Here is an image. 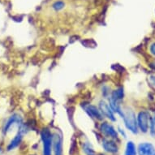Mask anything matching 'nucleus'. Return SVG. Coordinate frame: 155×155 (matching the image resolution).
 Masks as SVG:
<instances>
[{
    "label": "nucleus",
    "mask_w": 155,
    "mask_h": 155,
    "mask_svg": "<svg viewBox=\"0 0 155 155\" xmlns=\"http://www.w3.org/2000/svg\"><path fill=\"white\" fill-rule=\"evenodd\" d=\"M124 120V124L127 129L133 134L138 133V124L137 118L136 117V114L133 110L130 109L128 107L122 108V114L120 115Z\"/></svg>",
    "instance_id": "f257e3e1"
},
{
    "label": "nucleus",
    "mask_w": 155,
    "mask_h": 155,
    "mask_svg": "<svg viewBox=\"0 0 155 155\" xmlns=\"http://www.w3.org/2000/svg\"><path fill=\"white\" fill-rule=\"evenodd\" d=\"M41 137L43 142V155H51V149L53 146V134L48 128L41 131Z\"/></svg>",
    "instance_id": "f03ea898"
},
{
    "label": "nucleus",
    "mask_w": 155,
    "mask_h": 155,
    "mask_svg": "<svg viewBox=\"0 0 155 155\" xmlns=\"http://www.w3.org/2000/svg\"><path fill=\"white\" fill-rule=\"evenodd\" d=\"M137 118L138 128L144 133H146L149 131L150 126L151 118L150 116V114L147 111L141 110L138 113Z\"/></svg>",
    "instance_id": "7ed1b4c3"
},
{
    "label": "nucleus",
    "mask_w": 155,
    "mask_h": 155,
    "mask_svg": "<svg viewBox=\"0 0 155 155\" xmlns=\"http://www.w3.org/2000/svg\"><path fill=\"white\" fill-rule=\"evenodd\" d=\"M100 130L105 136H107V137L111 138V139H117L118 138L117 131L114 129V127L111 124H110L109 123H102L100 126Z\"/></svg>",
    "instance_id": "20e7f679"
},
{
    "label": "nucleus",
    "mask_w": 155,
    "mask_h": 155,
    "mask_svg": "<svg viewBox=\"0 0 155 155\" xmlns=\"http://www.w3.org/2000/svg\"><path fill=\"white\" fill-rule=\"evenodd\" d=\"M98 108L102 111V114L108 118L109 120H110L111 121H115L116 120V119L114 117V112L113 111L110 106L107 102H106L105 101H101L99 102V105H98Z\"/></svg>",
    "instance_id": "39448f33"
},
{
    "label": "nucleus",
    "mask_w": 155,
    "mask_h": 155,
    "mask_svg": "<svg viewBox=\"0 0 155 155\" xmlns=\"http://www.w3.org/2000/svg\"><path fill=\"white\" fill-rule=\"evenodd\" d=\"M137 153L139 155H155V147L151 143H140L138 145Z\"/></svg>",
    "instance_id": "423d86ee"
},
{
    "label": "nucleus",
    "mask_w": 155,
    "mask_h": 155,
    "mask_svg": "<svg viewBox=\"0 0 155 155\" xmlns=\"http://www.w3.org/2000/svg\"><path fill=\"white\" fill-rule=\"evenodd\" d=\"M53 149L54 155H63V139L58 133L53 134Z\"/></svg>",
    "instance_id": "0eeeda50"
},
{
    "label": "nucleus",
    "mask_w": 155,
    "mask_h": 155,
    "mask_svg": "<svg viewBox=\"0 0 155 155\" xmlns=\"http://www.w3.org/2000/svg\"><path fill=\"white\" fill-rule=\"evenodd\" d=\"M22 123V120L21 118L18 115V114H13L12 116H11L8 120L7 121L5 124V127H4V132L7 133L8 132H9L12 127H13L15 125H19L21 124Z\"/></svg>",
    "instance_id": "6e6552de"
},
{
    "label": "nucleus",
    "mask_w": 155,
    "mask_h": 155,
    "mask_svg": "<svg viewBox=\"0 0 155 155\" xmlns=\"http://www.w3.org/2000/svg\"><path fill=\"white\" fill-rule=\"evenodd\" d=\"M85 111L89 114V116H91L92 118H94L96 120H102L104 116L99 108H97L94 105H89L88 107H85Z\"/></svg>",
    "instance_id": "1a4fd4ad"
},
{
    "label": "nucleus",
    "mask_w": 155,
    "mask_h": 155,
    "mask_svg": "<svg viewBox=\"0 0 155 155\" xmlns=\"http://www.w3.org/2000/svg\"><path fill=\"white\" fill-rule=\"evenodd\" d=\"M102 147L107 152L110 153H115L119 150L117 144L111 139H103L102 140Z\"/></svg>",
    "instance_id": "9d476101"
},
{
    "label": "nucleus",
    "mask_w": 155,
    "mask_h": 155,
    "mask_svg": "<svg viewBox=\"0 0 155 155\" xmlns=\"http://www.w3.org/2000/svg\"><path fill=\"white\" fill-rule=\"evenodd\" d=\"M21 140H22V134H21V132H18L15 137L11 140L10 144H9L8 146V151H11V150H14L15 148L17 147L18 145L21 144Z\"/></svg>",
    "instance_id": "9b49d317"
},
{
    "label": "nucleus",
    "mask_w": 155,
    "mask_h": 155,
    "mask_svg": "<svg viewBox=\"0 0 155 155\" xmlns=\"http://www.w3.org/2000/svg\"><path fill=\"white\" fill-rule=\"evenodd\" d=\"M137 150L136 145L132 141H128L126 145V150H125L124 155H137Z\"/></svg>",
    "instance_id": "f8f14e48"
},
{
    "label": "nucleus",
    "mask_w": 155,
    "mask_h": 155,
    "mask_svg": "<svg viewBox=\"0 0 155 155\" xmlns=\"http://www.w3.org/2000/svg\"><path fill=\"white\" fill-rule=\"evenodd\" d=\"M64 7H65V3L63 1H56L55 3H54V4L52 5V8L55 11H57V12L64 9Z\"/></svg>",
    "instance_id": "ddd939ff"
},
{
    "label": "nucleus",
    "mask_w": 155,
    "mask_h": 155,
    "mask_svg": "<svg viewBox=\"0 0 155 155\" xmlns=\"http://www.w3.org/2000/svg\"><path fill=\"white\" fill-rule=\"evenodd\" d=\"M150 133L152 136L155 137V114L153 115V117L151 118V120H150Z\"/></svg>",
    "instance_id": "4468645a"
},
{
    "label": "nucleus",
    "mask_w": 155,
    "mask_h": 155,
    "mask_svg": "<svg viewBox=\"0 0 155 155\" xmlns=\"http://www.w3.org/2000/svg\"><path fill=\"white\" fill-rule=\"evenodd\" d=\"M149 82H150V84L155 89V76H150L149 77Z\"/></svg>",
    "instance_id": "2eb2a0df"
},
{
    "label": "nucleus",
    "mask_w": 155,
    "mask_h": 155,
    "mask_svg": "<svg viewBox=\"0 0 155 155\" xmlns=\"http://www.w3.org/2000/svg\"><path fill=\"white\" fill-rule=\"evenodd\" d=\"M150 54H152L153 55L155 56V42L152 43L150 46Z\"/></svg>",
    "instance_id": "dca6fc26"
},
{
    "label": "nucleus",
    "mask_w": 155,
    "mask_h": 155,
    "mask_svg": "<svg viewBox=\"0 0 155 155\" xmlns=\"http://www.w3.org/2000/svg\"><path fill=\"white\" fill-rule=\"evenodd\" d=\"M118 129H119V132H120V133H121V134H122L123 136H124V138L127 137H126V134H125V132H124V131H122V129H121L120 127H119Z\"/></svg>",
    "instance_id": "f3484780"
},
{
    "label": "nucleus",
    "mask_w": 155,
    "mask_h": 155,
    "mask_svg": "<svg viewBox=\"0 0 155 155\" xmlns=\"http://www.w3.org/2000/svg\"><path fill=\"white\" fill-rule=\"evenodd\" d=\"M3 149H2V148L0 147V155H3Z\"/></svg>",
    "instance_id": "a211bd4d"
},
{
    "label": "nucleus",
    "mask_w": 155,
    "mask_h": 155,
    "mask_svg": "<svg viewBox=\"0 0 155 155\" xmlns=\"http://www.w3.org/2000/svg\"><path fill=\"white\" fill-rule=\"evenodd\" d=\"M92 155H104V154H103V153H93Z\"/></svg>",
    "instance_id": "6ab92c4d"
},
{
    "label": "nucleus",
    "mask_w": 155,
    "mask_h": 155,
    "mask_svg": "<svg viewBox=\"0 0 155 155\" xmlns=\"http://www.w3.org/2000/svg\"><path fill=\"white\" fill-rule=\"evenodd\" d=\"M152 66H153V69L155 70V63H153V64Z\"/></svg>",
    "instance_id": "aec40b11"
}]
</instances>
